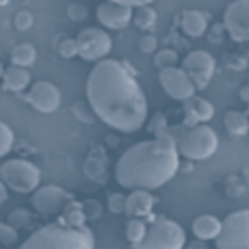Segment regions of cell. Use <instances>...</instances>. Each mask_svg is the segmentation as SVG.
Masks as SVG:
<instances>
[{"label":"cell","mask_w":249,"mask_h":249,"mask_svg":"<svg viewBox=\"0 0 249 249\" xmlns=\"http://www.w3.org/2000/svg\"><path fill=\"white\" fill-rule=\"evenodd\" d=\"M87 100L96 118L122 133L142 130L148 118V100L128 63L105 58L87 78Z\"/></svg>","instance_id":"1"},{"label":"cell","mask_w":249,"mask_h":249,"mask_svg":"<svg viewBox=\"0 0 249 249\" xmlns=\"http://www.w3.org/2000/svg\"><path fill=\"white\" fill-rule=\"evenodd\" d=\"M179 170V151L175 138L166 133L128 148L115 166V178L126 190H158Z\"/></svg>","instance_id":"2"},{"label":"cell","mask_w":249,"mask_h":249,"mask_svg":"<svg viewBox=\"0 0 249 249\" xmlns=\"http://www.w3.org/2000/svg\"><path fill=\"white\" fill-rule=\"evenodd\" d=\"M18 249H95V236L87 226L70 228L58 221L32 232Z\"/></svg>","instance_id":"3"},{"label":"cell","mask_w":249,"mask_h":249,"mask_svg":"<svg viewBox=\"0 0 249 249\" xmlns=\"http://www.w3.org/2000/svg\"><path fill=\"white\" fill-rule=\"evenodd\" d=\"M175 142L178 143L179 155L191 161H204L216 153L219 144V138L216 131L208 124H175L168 130Z\"/></svg>","instance_id":"4"},{"label":"cell","mask_w":249,"mask_h":249,"mask_svg":"<svg viewBox=\"0 0 249 249\" xmlns=\"http://www.w3.org/2000/svg\"><path fill=\"white\" fill-rule=\"evenodd\" d=\"M186 232L179 223L168 218H156L148 226L146 238L135 249H184Z\"/></svg>","instance_id":"5"},{"label":"cell","mask_w":249,"mask_h":249,"mask_svg":"<svg viewBox=\"0 0 249 249\" xmlns=\"http://www.w3.org/2000/svg\"><path fill=\"white\" fill-rule=\"evenodd\" d=\"M0 178L7 188L15 193L37 191L40 184V170L29 160L12 158L2 163Z\"/></svg>","instance_id":"6"},{"label":"cell","mask_w":249,"mask_h":249,"mask_svg":"<svg viewBox=\"0 0 249 249\" xmlns=\"http://www.w3.org/2000/svg\"><path fill=\"white\" fill-rule=\"evenodd\" d=\"M214 243L218 249H249V210L228 214Z\"/></svg>","instance_id":"7"},{"label":"cell","mask_w":249,"mask_h":249,"mask_svg":"<svg viewBox=\"0 0 249 249\" xmlns=\"http://www.w3.org/2000/svg\"><path fill=\"white\" fill-rule=\"evenodd\" d=\"M78 42V57H82L87 62H102L107 58V55L111 52L113 42L111 37L105 30L88 27L83 29L77 37Z\"/></svg>","instance_id":"8"},{"label":"cell","mask_w":249,"mask_h":249,"mask_svg":"<svg viewBox=\"0 0 249 249\" xmlns=\"http://www.w3.org/2000/svg\"><path fill=\"white\" fill-rule=\"evenodd\" d=\"M183 70L190 75L196 90H203L211 82L216 70V60L206 50H193L183 60Z\"/></svg>","instance_id":"9"},{"label":"cell","mask_w":249,"mask_h":249,"mask_svg":"<svg viewBox=\"0 0 249 249\" xmlns=\"http://www.w3.org/2000/svg\"><path fill=\"white\" fill-rule=\"evenodd\" d=\"M160 83H161L164 93L178 102H188L196 93V85L193 83L190 75L179 67L160 71Z\"/></svg>","instance_id":"10"},{"label":"cell","mask_w":249,"mask_h":249,"mask_svg":"<svg viewBox=\"0 0 249 249\" xmlns=\"http://www.w3.org/2000/svg\"><path fill=\"white\" fill-rule=\"evenodd\" d=\"M223 25L234 42H249V0L231 2L224 10Z\"/></svg>","instance_id":"11"},{"label":"cell","mask_w":249,"mask_h":249,"mask_svg":"<svg viewBox=\"0 0 249 249\" xmlns=\"http://www.w3.org/2000/svg\"><path fill=\"white\" fill-rule=\"evenodd\" d=\"M71 201L70 195L62 190L60 186H53V184H48V186L38 188L37 191L32 196V204L42 216H55L60 211L65 210V206Z\"/></svg>","instance_id":"12"},{"label":"cell","mask_w":249,"mask_h":249,"mask_svg":"<svg viewBox=\"0 0 249 249\" xmlns=\"http://www.w3.org/2000/svg\"><path fill=\"white\" fill-rule=\"evenodd\" d=\"M25 100L30 103L34 110L40 111V113H53V111L58 110L60 103H62V93L53 83L42 80V82L32 85Z\"/></svg>","instance_id":"13"},{"label":"cell","mask_w":249,"mask_h":249,"mask_svg":"<svg viewBox=\"0 0 249 249\" xmlns=\"http://www.w3.org/2000/svg\"><path fill=\"white\" fill-rule=\"evenodd\" d=\"M133 9L124 7L120 0H108L98 5L96 18L103 27L110 30H123L133 22Z\"/></svg>","instance_id":"14"},{"label":"cell","mask_w":249,"mask_h":249,"mask_svg":"<svg viewBox=\"0 0 249 249\" xmlns=\"http://www.w3.org/2000/svg\"><path fill=\"white\" fill-rule=\"evenodd\" d=\"M156 199L146 190H133L130 196H126V208L124 213L131 218H146L153 213Z\"/></svg>","instance_id":"15"},{"label":"cell","mask_w":249,"mask_h":249,"mask_svg":"<svg viewBox=\"0 0 249 249\" xmlns=\"http://www.w3.org/2000/svg\"><path fill=\"white\" fill-rule=\"evenodd\" d=\"M184 113H186V124L193 123V126H196V123H206L214 116V107L211 102H208L206 98L201 96H193L191 100L184 102Z\"/></svg>","instance_id":"16"},{"label":"cell","mask_w":249,"mask_h":249,"mask_svg":"<svg viewBox=\"0 0 249 249\" xmlns=\"http://www.w3.org/2000/svg\"><path fill=\"white\" fill-rule=\"evenodd\" d=\"M191 230L199 241H216L223 230V221L214 214H201L193 219Z\"/></svg>","instance_id":"17"},{"label":"cell","mask_w":249,"mask_h":249,"mask_svg":"<svg viewBox=\"0 0 249 249\" xmlns=\"http://www.w3.org/2000/svg\"><path fill=\"white\" fill-rule=\"evenodd\" d=\"M179 27H181V30L188 37H191V38L203 37L208 30V15L201 10L188 9L181 14Z\"/></svg>","instance_id":"18"},{"label":"cell","mask_w":249,"mask_h":249,"mask_svg":"<svg viewBox=\"0 0 249 249\" xmlns=\"http://www.w3.org/2000/svg\"><path fill=\"white\" fill-rule=\"evenodd\" d=\"M30 85V73L27 68L10 65L3 70V90L20 93Z\"/></svg>","instance_id":"19"},{"label":"cell","mask_w":249,"mask_h":249,"mask_svg":"<svg viewBox=\"0 0 249 249\" xmlns=\"http://www.w3.org/2000/svg\"><path fill=\"white\" fill-rule=\"evenodd\" d=\"M224 128L231 136L241 138L249 135V116L244 111L230 110L224 115Z\"/></svg>","instance_id":"20"},{"label":"cell","mask_w":249,"mask_h":249,"mask_svg":"<svg viewBox=\"0 0 249 249\" xmlns=\"http://www.w3.org/2000/svg\"><path fill=\"white\" fill-rule=\"evenodd\" d=\"M35 60H37V50H35V47L32 43H18L10 52V62L15 67H32L35 63Z\"/></svg>","instance_id":"21"},{"label":"cell","mask_w":249,"mask_h":249,"mask_svg":"<svg viewBox=\"0 0 249 249\" xmlns=\"http://www.w3.org/2000/svg\"><path fill=\"white\" fill-rule=\"evenodd\" d=\"M60 221L70 228H83L85 226L87 214H85V210H83V203H78V201L68 203L65 206V210H63L62 219Z\"/></svg>","instance_id":"22"},{"label":"cell","mask_w":249,"mask_h":249,"mask_svg":"<svg viewBox=\"0 0 249 249\" xmlns=\"http://www.w3.org/2000/svg\"><path fill=\"white\" fill-rule=\"evenodd\" d=\"M156 22H158V14H156V10L150 5H144L142 9H138L133 15L135 27L143 32L155 29Z\"/></svg>","instance_id":"23"},{"label":"cell","mask_w":249,"mask_h":249,"mask_svg":"<svg viewBox=\"0 0 249 249\" xmlns=\"http://www.w3.org/2000/svg\"><path fill=\"white\" fill-rule=\"evenodd\" d=\"M146 232H148V226L143 219L140 218H133L126 223V228H124V234H126V239L130 241L131 244L138 246L142 241L146 238Z\"/></svg>","instance_id":"24"},{"label":"cell","mask_w":249,"mask_h":249,"mask_svg":"<svg viewBox=\"0 0 249 249\" xmlns=\"http://www.w3.org/2000/svg\"><path fill=\"white\" fill-rule=\"evenodd\" d=\"M178 53H176V50H173V48H161V50H158L155 53V58H153V63L156 68H160V71L161 70H166V68H173L176 67V63H178Z\"/></svg>","instance_id":"25"},{"label":"cell","mask_w":249,"mask_h":249,"mask_svg":"<svg viewBox=\"0 0 249 249\" xmlns=\"http://www.w3.org/2000/svg\"><path fill=\"white\" fill-rule=\"evenodd\" d=\"M14 143H15V135L12 131V128L9 124L2 123L0 124V155L5 156L9 155L14 148Z\"/></svg>","instance_id":"26"},{"label":"cell","mask_w":249,"mask_h":249,"mask_svg":"<svg viewBox=\"0 0 249 249\" xmlns=\"http://www.w3.org/2000/svg\"><path fill=\"white\" fill-rule=\"evenodd\" d=\"M71 111L75 113V116L83 123H93L95 122V111L91 110L90 103L88 102H83V100H78L75 102V105L71 107Z\"/></svg>","instance_id":"27"},{"label":"cell","mask_w":249,"mask_h":249,"mask_svg":"<svg viewBox=\"0 0 249 249\" xmlns=\"http://www.w3.org/2000/svg\"><path fill=\"white\" fill-rule=\"evenodd\" d=\"M148 128H150V131L155 135V138H158V136H163V135L168 133V130H170V124H168L166 116H164L163 113H156V115L151 116Z\"/></svg>","instance_id":"28"},{"label":"cell","mask_w":249,"mask_h":249,"mask_svg":"<svg viewBox=\"0 0 249 249\" xmlns=\"http://www.w3.org/2000/svg\"><path fill=\"white\" fill-rule=\"evenodd\" d=\"M30 219H32V214L27 210H23V208H17V210H14L9 214V223H10V226H14V228L27 226V224L30 223Z\"/></svg>","instance_id":"29"},{"label":"cell","mask_w":249,"mask_h":249,"mask_svg":"<svg viewBox=\"0 0 249 249\" xmlns=\"http://www.w3.org/2000/svg\"><path fill=\"white\" fill-rule=\"evenodd\" d=\"M58 55L62 58H73L78 55V42L77 38H65L58 47Z\"/></svg>","instance_id":"30"},{"label":"cell","mask_w":249,"mask_h":249,"mask_svg":"<svg viewBox=\"0 0 249 249\" xmlns=\"http://www.w3.org/2000/svg\"><path fill=\"white\" fill-rule=\"evenodd\" d=\"M14 25L20 32L32 29V25H34V14L29 10H20L14 18Z\"/></svg>","instance_id":"31"},{"label":"cell","mask_w":249,"mask_h":249,"mask_svg":"<svg viewBox=\"0 0 249 249\" xmlns=\"http://www.w3.org/2000/svg\"><path fill=\"white\" fill-rule=\"evenodd\" d=\"M124 208H126V196L122 195V193L110 195V198H108V210L113 213V214L124 213Z\"/></svg>","instance_id":"32"},{"label":"cell","mask_w":249,"mask_h":249,"mask_svg":"<svg viewBox=\"0 0 249 249\" xmlns=\"http://www.w3.org/2000/svg\"><path fill=\"white\" fill-rule=\"evenodd\" d=\"M138 47H140V52H142V53H146V55L156 53V50H158V38L151 34L143 35L138 42Z\"/></svg>","instance_id":"33"},{"label":"cell","mask_w":249,"mask_h":249,"mask_svg":"<svg viewBox=\"0 0 249 249\" xmlns=\"http://www.w3.org/2000/svg\"><path fill=\"white\" fill-rule=\"evenodd\" d=\"M0 239H2V243L5 244V246H14L18 239V234L14 226L3 223L2 228H0Z\"/></svg>","instance_id":"34"},{"label":"cell","mask_w":249,"mask_h":249,"mask_svg":"<svg viewBox=\"0 0 249 249\" xmlns=\"http://www.w3.org/2000/svg\"><path fill=\"white\" fill-rule=\"evenodd\" d=\"M87 15H88V10L82 3H71V5L68 7V17L73 20V22H82V20L87 18Z\"/></svg>","instance_id":"35"},{"label":"cell","mask_w":249,"mask_h":249,"mask_svg":"<svg viewBox=\"0 0 249 249\" xmlns=\"http://www.w3.org/2000/svg\"><path fill=\"white\" fill-rule=\"evenodd\" d=\"M239 96H241V98H243L246 103H249V87H243V90H241Z\"/></svg>","instance_id":"36"},{"label":"cell","mask_w":249,"mask_h":249,"mask_svg":"<svg viewBox=\"0 0 249 249\" xmlns=\"http://www.w3.org/2000/svg\"><path fill=\"white\" fill-rule=\"evenodd\" d=\"M0 193H2V196H0V199H2V203L3 201H7V198H9V195H7V186L5 184H0Z\"/></svg>","instance_id":"37"},{"label":"cell","mask_w":249,"mask_h":249,"mask_svg":"<svg viewBox=\"0 0 249 249\" xmlns=\"http://www.w3.org/2000/svg\"><path fill=\"white\" fill-rule=\"evenodd\" d=\"M204 246L203 244H199V243H191L190 244V249H203Z\"/></svg>","instance_id":"38"},{"label":"cell","mask_w":249,"mask_h":249,"mask_svg":"<svg viewBox=\"0 0 249 249\" xmlns=\"http://www.w3.org/2000/svg\"><path fill=\"white\" fill-rule=\"evenodd\" d=\"M248 111H249V103H248Z\"/></svg>","instance_id":"39"}]
</instances>
